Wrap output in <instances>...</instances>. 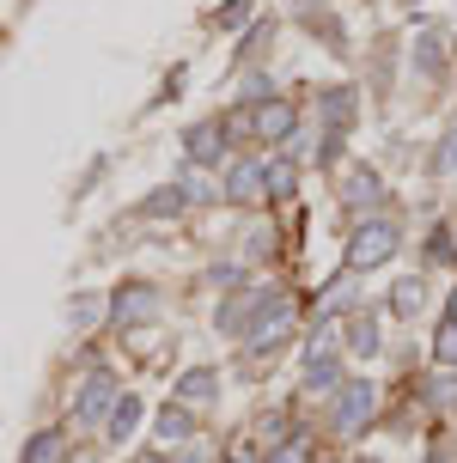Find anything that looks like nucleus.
Returning a JSON list of instances; mask_svg holds the SVG:
<instances>
[{"label":"nucleus","instance_id":"f257e3e1","mask_svg":"<svg viewBox=\"0 0 457 463\" xmlns=\"http://www.w3.org/2000/svg\"><path fill=\"white\" fill-rule=\"evenodd\" d=\"M396 250H403V232L390 226V220H360V226L348 232V269H378Z\"/></svg>","mask_w":457,"mask_h":463},{"label":"nucleus","instance_id":"f03ea898","mask_svg":"<svg viewBox=\"0 0 457 463\" xmlns=\"http://www.w3.org/2000/svg\"><path fill=\"white\" fill-rule=\"evenodd\" d=\"M372 409H378V384L372 378H348L342 391H336V402H329V427L354 439V433H366Z\"/></svg>","mask_w":457,"mask_h":463},{"label":"nucleus","instance_id":"7ed1b4c3","mask_svg":"<svg viewBox=\"0 0 457 463\" xmlns=\"http://www.w3.org/2000/svg\"><path fill=\"white\" fill-rule=\"evenodd\" d=\"M153 311H159V293L147 280H129L110 299V329H140V324H153Z\"/></svg>","mask_w":457,"mask_h":463},{"label":"nucleus","instance_id":"20e7f679","mask_svg":"<svg viewBox=\"0 0 457 463\" xmlns=\"http://www.w3.org/2000/svg\"><path fill=\"white\" fill-rule=\"evenodd\" d=\"M244 128L262 135V140H287L293 135V104H287V98H262V104L244 110Z\"/></svg>","mask_w":457,"mask_h":463},{"label":"nucleus","instance_id":"39448f33","mask_svg":"<svg viewBox=\"0 0 457 463\" xmlns=\"http://www.w3.org/2000/svg\"><path fill=\"white\" fill-rule=\"evenodd\" d=\"M116 396H122V391H116V378H110V372H91L86 384H80V396H73V415H80V420L91 427V420H104V415L116 409Z\"/></svg>","mask_w":457,"mask_h":463},{"label":"nucleus","instance_id":"423d86ee","mask_svg":"<svg viewBox=\"0 0 457 463\" xmlns=\"http://www.w3.org/2000/svg\"><path fill=\"white\" fill-rule=\"evenodd\" d=\"M287 329H293V305H287V299H269V305H262V317H256V329L244 335V347H251V354H269Z\"/></svg>","mask_w":457,"mask_h":463},{"label":"nucleus","instance_id":"0eeeda50","mask_svg":"<svg viewBox=\"0 0 457 463\" xmlns=\"http://www.w3.org/2000/svg\"><path fill=\"white\" fill-rule=\"evenodd\" d=\"M262 189H269V165L232 159V171H226V184H220V195H226V202H256Z\"/></svg>","mask_w":457,"mask_h":463},{"label":"nucleus","instance_id":"6e6552de","mask_svg":"<svg viewBox=\"0 0 457 463\" xmlns=\"http://www.w3.org/2000/svg\"><path fill=\"white\" fill-rule=\"evenodd\" d=\"M269 299H274V293H238V299H226V305H220V335H251Z\"/></svg>","mask_w":457,"mask_h":463},{"label":"nucleus","instance_id":"1a4fd4ad","mask_svg":"<svg viewBox=\"0 0 457 463\" xmlns=\"http://www.w3.org/2000/svg\"><path fill=\"white\" fill-rule=\"evenodd\" d=\"M140 420H147V402L122 391V396H116V409H110V427H104V433H110L116 445H129V439H135V427H140Z\"/></svg>","mask_w":457,"mask_h":463},{"label":"nucleus","instance_id":"9d476101","mask_svg":"<svg viewBox=\"0 0 457 463\" xmlns=\"http://www.w3.org/2000/svg\"><path fill=\"white\" fill-rule=\"evenodd\" d=\"M183 208H195V189L183 184H171V189H159V195H147V202H140V213H147V220H165V213H183Z\"/></svg>","mask_w":457,"mask_h":463},{"label":"nucleus","instance_id":"9b49d317","mask_svg":"<svg viewBox=\"0 0 457 463\" xmlns=\"http://www.w3.org/2000/svg\"><path fill=\"white\" fill-rule=\"evenodd\" d=\"M183 146H189V159H195V165H214L220 153H226V140H220V122H195V128L183 135Z\"/></svg>","mask_w":457,"mask_h":463},{"label":"nucleus","instance_id":"f8f14e48","mask_svg":"<svg viewBox=\"0 0 457 463\" xmlns=\"http://www.w3.org/2000/svg\"><path fill=\"white\" fill-rule=\"evenodd\" d=\"M421 305H427V280H396V287H390V311H396V317H421Z\"/></svg>","mask_w":457,"mask_h":463},{"label":"nucleus","instance_id":"ddd939ff","mask_svg":"<svg viewBox=\"0 0 457 463\" xmlns=\"http://www.w3.org/2000/svg\"><path fill=\"white\" fill-rule=\"evenodd\" d=\"M414 68H421V73L445 68V37H439L433 24H427V31H414Z\"/></svg>","mask_w":457,"mask_h":463},{"label":"nucleus","instance_id":"4468645a","mask_svg":"<svg viewBox=\"0 0 457 463\" xmlns=\"http://www.w3.org/2000/svg\"><path fill=\"white\" fill-rule=\"evenodd\" d=\"M220 396V384H214V372L195 366V372H183V384H177V402H214Z\"/></svg>","mask_w":457,"mask_h":463},{"label":"nucleus","instance_id":"2eb2a0df","mask_svg":"<svg viewBox=\"0 0 457 463\" xmlns=\"http://www.w3.org/2000/svg\"><path fill=\"white\" fill-rule=\"evenodd\" d=\"M62 451H68V439H62V427H43L37 439L24 445V463H62Z\"/></svg>","mask_w":457,"mask_h":463},{"label":"nucleus","instance_id":"dca6fc26","mask_svg":"<svg viewBox=\"0 0 457 463\" xmlns=\"http://www.w3.org/2000/svg\"><path fill=\"white\" fill-rule=\"evenodd\" d=\"M153 433H159L165 445H183L189 433H195V420H189V409H183V402H171V409L159 415V427H153Z\"/></svg>","mask_w":457,"mask_h":463},{"label":"nucleus","instance_id":"f3484780","mask_svg":"<svg viewBox=\"0 0 457 463\" xmlns=\"http://www.w3.org/2000/svg\"><path fill=\"white\" fill-rule=\"evenodd\" d=\"M348 208H372V202H378V195H385V184H378V177H372V171H348Z\"/></svg>","mask_w":457,"mask_h":463},{"label":"nucleus","instance_id":"a211bd4d","mask_svg":"<svg viewBox=\"0 0 457 463\" xmlns=\"http://www.w3.org/2000/svg\"><path fill=\"white\" fill-rule=\"evenodd\" d=\"M348 378L336 372V354L329 360H305V391H342Z\"/></svg>","mask_w":457,"mask_h":463},{"label":"nucleus","instance_id":"6ab92c4d","mask_svg":"<svg viewBox=\"0 0 457 463\" xmlns=\"http://www.w3.org/2000/svg\"><path fill=\"white\" fill-rule=\"evenodd\" d=\"M348 347H354L360 360H372V354H378V324H372V317H354V324H348Z\"/></svg>","mask_w":457,"mask_h":463},{"label":"nucleus","instance_id":"aec40b11","mask_svg":"<svg viewBox=\"0 0 457 463\" xmlns=\"http://www.w3.org/2000/svg\"><path fill=\"white\" fill-rule=\"evenodd\" d=\"M427 171H433V177H452V171H457V122L445 128V140L433 146V159H427Z\"/></svg>","mask_w":457,"mask_h":463},{"label":"nucleus","instance_id":"412c9836","mask_svg":"<svg viewBox=\"0 0 457 463\" xmlns=\"http://www.w3.org/2000/svg\"><path fill=\"white\" fill-rule=\"evenodd\" d=\"M348 116H354V92H323V122H329V128H348Z\"/></svg>","mask_w":457,"mask_h":463},{"label":"nucleus","instance_id":"4be33fe9","mask_svg":"<svg viewBox=\"0 0 457 463\" xmlns=\"http://www.w3.org/2000/svg\"><path fill=\"white\" fill-rule=\"evenodd\" d=\"M336 342H342V335H336V324H318L311 335H305V360H329V354H336Z\"/></svg>","mask_w":457,"mask_h":463},{"label":"nucleus","instance_id":"5701e85b","mask_svg":"<svg viewBox=\"0 0 457 463\" xmlns=\"http://www.w3.org/2000/svg\"><path fill=\"white\" fill-rule=\"evenodd\" d=\"M293 177H299V165H293V159L269 165V195H293Z\"/></svg>","mask_w":457,"mask_h":463},{"label":"nucleus","instance_id":"b1692460","mask_svg":"<svg viewBox=\"0 0 457 463\" xmlns=\"http://www.w3.org/2000/svg\"><path fill=\"white\" fill-rule=\"evenodd\" d=\"M244 19H251V0H226V6L214 13V24H220V31H238Z\"/></svg>","mask_w":457,"mask_h":463},{"label":"nucleus","instance_id":"393cba45","mask_svg":"<svg viewBox=\"0 0 457 463\" xmlns=\"http://www.w3.org/2000/svg\"><path fill=\"white\" fill-rule=\"evenodd\" d=\"M269 463H311V445H305V439H287V451H274Z\"/></svg>","mask_w":457,"mask_h":463},{"label":"nucleus","instance_id":"a878e982","mask_svg":"<svg viewBox=\"0 0 457 463\" xmlns=\"http://www.w3.org/2000/svg\"><path fill=\"white\" fill-rule=\"evenodd\" d=\"M427 256H433V262H445V256H452V226H439L433 238H427Z\"/></svg>","mask_w":457,"mask_h":463},{"label":"nucleus","instance_id":"bb28decb","mask_svg":"<svg viewBox=\"0 0 457 463\" xmlns=\"http://www.w3.org/2000/svg\"><path fill=\"white\" fill-rule=\"evenodd\" d=\"M68 317H73V324H91V317H98V299H91V293H86V299H73Z\"/></svg>","mask_w":457,"mask_h":463},{"label":"nucleus","instance_id":"cd10ccee","mask_svg":"<svg viewBox=\"0 0 457 463\" xmlns=\"http://www.w3.org/2000/svg\"><path fill=\"white\" fill-rule=\"evenodd\" d=\"M439 360H457V324L439 329Z\"/></svg>","mask_w":457,"mask_h":463},{"label":"nucleus","instance_id":"c85d7f7f","mask_svg":"<svg viewBox=\"0 0 457 463\" xmlns=\"http://www.w3.org/2000/svg\"><path fill=\"white\" fill-rule=\"evenodd\" d=\"M232 463H256V451H238V458H232Z\"/></svg>","mask_w":457,"mask_h":463},{"label":"nucleus","instance_id":"c756f323","mask_svg":"<svg viewBox=\"0 0 457 463\" xmlns=\"http://www.w3.org/2000/svg\"><path fill=\"white\" fill-rule=\"evenodd\" d=\"M452 324H457V293H452Z\"/></svg>","mask_w":457,"mask_h":463},{"label":"nucleus","instance_id":"7c9ffc66","mask_svg":"<svg viewBox=\"0 0 457 463\" xmlns=\"http://www.w3.org/2000/svg\"><path fill=\"white\" fill-rule=\"evenodd\" d=\"M183 463H202V458H183Z\"/></svg>","mask_w":457,"mask_h":463},{"label":"nucleus","instance_id":"2f4dec72","mask_svg":"<svg viewBox=\"0 0 457 463\" xmlns=\"http://www.w3.org/2000/svg\"><path fill=\"white\" fill-rule=\"evenodd\" d=\"M73 463H80V458H73Z\"/></svg>","mask_w":457,"mask_h":463}]
</instances>
